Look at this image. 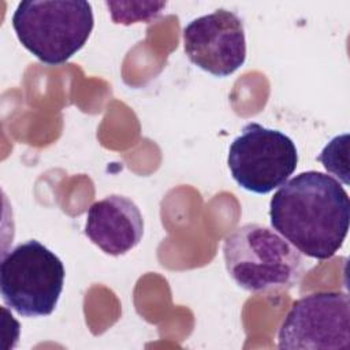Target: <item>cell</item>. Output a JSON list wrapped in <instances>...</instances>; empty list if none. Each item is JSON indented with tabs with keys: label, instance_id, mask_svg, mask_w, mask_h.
<instances>
[{
	"label": "cell",
	"instance_id": "obj_7",
	"mask_svg": "<svg viewBox=\"0 0 350 350\" xmlns=\"http://www.w3.org/2000/svg\"><path fill=\"white\" fill-rule=\"evenodd\" d=\"M183 49L198 68L228 77L246 60V36L242 19L219 8L189 22L183 29Z\"/></svg>",
	"mask_w": 350,
	"mask_h": 350
},
{
	"label": "cell",
	"instance_id": "obj_5",
	"mask_svg": "<svg viewBox=\"0 0 350 350\" xmlns=\"http://www.w3.org/2000/svg\"><path fill=\"white\" fill-rule=\"evenodd\" d=\"M297 163V146L288 135L253 122L243 126L227 156L232 179L256 194L280 187L293 175Z\"/></svg>",
	"mask_w": 350,
	"mask_h": 350
},
{
	"label": "cell",
	"instance_id": "obj_3",
	"mask_svg": "<svg viewBox=\"0 0 350 350\" xmlns=\"http://www.w3.org/2000/svg\"><path fill=\"white\" fill-rule=\"evenodd\" d=\"M93 26L92 4L85 0L21 1L12 15L19 42L49 66L63 64L81 51Z\"/></svg>",
	"mask_w": 350,
	"mask_h": 350
},
{
	"label": "cell",
	"instance_id": "obj_1",
	"mask_svg": "<svg viewBox=\"0 0 350 350\" xmlns=\"http://www.w3.org/2000/svg\"><path fill=\"white\" fill-rule=\"evenodd\" d=\"M350 200L342 185L320 171H306L284 182L269 201L272 228L299 253L328 260L347 237Z\"/></svg>",
	"mask_w": 350,
	"mask_h": 350
},
{
	"label": "cell",
	"instance_id": "obj_6",
	"mask_svg": "<svg viewBox=\"0 0 350 350\" xmlns=\"http://www.w3.org/2000/svg\"><path fill=\"white\" fill-rule=\"evenodd\" d=\"M278 347L347 350L350 347L349 295L340 291H320L297 299L282 321Z\"/></svg>",
	"mask_w": 350,
	"mask_h": 350
},
{
	"label": "cell",
	"instance_id": "obj_2",
	"mask_svg": "<svg viewBox=\"0 0 350 350\" xmlns=\"http://www.w3.org/2000/svg\"><path fill=\"white\" fill-rule=\"evenodd\" d=\"M223 256L230 278L243 290H288L302 275L301 253L275 230L247 223L224 238Z\"/></svg>",
	"mask_w": 350,
	"mask_h": 350
},
{
	"label": "cell",
	"instance_id": "obj_9",
	"mask_svg": "<svg viewBox=\"0 0 350 350\" xmlns=\"http://www.w3.org/2000/svg\"><path fill=\"white\" fill-rule=\"evenodd\" d=\"M105 5L108 7L111 18L115 23L131 25L154 19L165 7V3H138V8L134 11L123 8L119 1H105Z\"/></svg>",
	"mask_w": 350,
	"mask_h": 350
},
{
	"label": "cell",
	"instance_id": "obj_8",
	"mask_svg": "<svg viewBox=\"0 0 350 350\" xmlns=\"http://www.w3.org/2000/svg\"><path fill=\"white\" fill-rule=\"evenodd\" d=\"M83 231L104 253L123 256L141 242L144 217L134 201L111 194L90 205Z\"/></svg>",
	"mask_w": 350,
	"mask_h": 350
},
{
	"label": "cell",
	"instance_id": "obj_4",
	"mask_svg": "<svg viewBox=\"0 0 350 350\" xmlns=\"http://www.w3.org/2000/svg\"><path fill=\"white\" fill-rule=\"evenodd\" d=\"M64 265L36 239L4 253L0 264V293L4 304L23 317L49 316L64 284Z\"/></svg>",
	"mask_w": 350,
	"mask_h": 350
}]
</instances>
